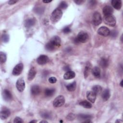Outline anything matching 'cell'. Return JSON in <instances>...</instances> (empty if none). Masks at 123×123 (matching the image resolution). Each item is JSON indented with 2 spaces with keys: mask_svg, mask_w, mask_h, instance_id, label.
Instances as JSON below:
<instances>
[{
  "mask_svg": "<svg viewBox=\"0 0 123 123\" xmlns=\"http://www.w3.org/2000/svg\"><path fill=\"white\" fill-rule=\"evenodd\" d=\"M61 45V38L57 36L52 37L50 41L45 45L46 49L49 51H52L59 48Z\"/></svg>",
  "mask_w": 123,
  "mask_h": 123,
  "instance_id": "cell-1",
  "label": "cell"
},
{
  "mask_svg": "<svg viewBox=\"0 0 123 123\" xmlns=\"http://www.w3.org/2000/svg\"><path fill=\"white\" fill-rule=\"evenodd\" d=\"M36 70L35 67H32L30 68L28 74V80L29 81H32L36 76Z\"/></svg>",
  "mask_w": 123,
  "mask_h": 123,
  "instance_id": "cell-16",
  "label": "cell"
},
{
  "mask_svg": "<svg viewBox=\"0 0 123 123\" xmlns=\"http://www.w3.org/2000/svg\"><path fill=\"white\" fill-rule=\"evenodd\" d=\"M91 69V64L90 62H87L85 67L84 72V76L85 78H86L89 75V72Z\"/></svg>",
  "mask_w": 123,
  "mask_h": 123,
  "instance_id": "cell-21",
  "label": "cell"
},
{
  "mask_svg": "<svg viewBox=\"0 0 123 123\" xmlns=\"http://www.w3.org/2000/svg\"><path fill=\"white\" fill-rule=\"evenodd\" d=\"M62 15V12L59 8H56L52 12L50 16V19L53 23L58 22Z\"/></svg>",
  "mask_w": 123,
  "mask_h": 123,
  "instance_id": "cell-2",
  "label": "cell"
},
{
  "mask_svg": "<svg viewBox=\"0 0 123 123\" xmlns=\"http://www.w3.org/2000/svg\"><path fill=\"white\" fill-rule=\"evenodd\" d=\"M109 35H110L111 37L112 38H115V37H116L118 35V32L116 30H113L110 31Z\"/></svg>",
  "mask_w": 123,
  "mask_h": 123,
  "instance_id": "cell-35",
  "label": "cell"
},
{
  "mask_svg": "<svg viewBox=\"0 0 123 123\" xmlns=\"http://www.w3.org/2000/svg\"><path fill=\"white\" fill-rule=\"evenodd\" d=\"M40 115L44 119H49L51 117L50 113L47 111H42L40 113Z\"/></svg>",
  "mask_w": 123,
  "mask_h": 123,
  "instance_id": "cell-29",
  "label": "cell"
},
{
  "mask_svg": "<svg viewBox=\"0 0 123 123\" xmlns=\"http://www.w3.org/2000/svg\"><path fill=\"white\" fill-rule=\"evenodd\" d=\"M110 31L109 29L106 26H101L98 30V33L104 37H107L109 36Z\"/></svg>",
  "mask_w": 123,
  "mask_h": 123,
  "instance_id": "cell-10",
  "label": "cell"
},
{
  "mask_svg": "<svg viewBox=\"0 0 123 123\" xmlns=\"http://www.w3.org/2000/svg\"><path fill=\"white\" fill-rule=\"evenodd\" d=\"M92 91L97 95L100 94L102 91V87L99 85H96L92 87Z\"/></svg>",
  "mask_w": 123,
  "mask_h": 123,
  "instance_id": "cell-24",
  "label": "cell"
},
{
  "mask_svg": "<svg viewBox=\"0 0 123 123\" xmlns=\"http://www.w3.org/2000/svg\"><path fill=\"white\" fill-rule=\"evenodd\" d=\"M0 61L1 63H3L5 62L7 59L6 54L2 51L0 52Z\"/></svg>",
  "mask_w": 123,
  "mask_h": 123,
  "instance_id": "cell-30",
  "label": "cell"
},
{
  "mask_svg": "<svg viewBox=\"0 0 123 123\" xmlns=\"http://www.w3.org/2000/svg\"><path fill=\"white\" fill-rule=\"evenodd\" d=\"M40 123H48V121H45V120H42V121H40Z\"/></svg>",
  "mask_w": 123,
  "mask_h": 123,
  "instance_id": "cell-46",
  "label": "cell"
},
{
  "mask_svg": "<svg viewBox=\"0 0 123 123\" xmlns=\"http://www.w3.org/2000/svg\"><path fill=\"white\" fill-rule=\"evenodd\" d=\"M11 114V111L9 109L6 107H2L0 110V117L1 119L5 120L7 119Z\"/></svg>",
  "mask_w": 123,
  "mask_h": 123,
  "instance_id": "cell-8",
  "label": "cell"
},
{
  "mask_svg": "<svg viewBox=\"0 0 123 123\" xmlns=\"http://www.w3.org/2000/svg\"><path fill=\"white\" fill-rule=\"evenodd\" d=\"M89 5H90L91 7H93L97 5V1L95 0H90L89 2Z\"/></svg>",
  "mask_w": 123,
  "mask_h": 123,
  "instance_id": "cell-39",
  "label": "cell"
},
{
  "mask_svg": "<svg viewBox=\"0 0 123 123\" xmlns=\"http://www.w3.org/2000/svg\"><path fill=\"white\" fill-rule=\"evenodd\" d=\"M74 43L75 44H79V43H80L79 41H78V40L77 39V38L76 37L74 38Z\"/></svg>",
  "mask_w": 123,
  "mask_h": 123,
  "instance_id": "cell-43",
  "label": "cell"
},
{
  "mask_svg": "<svg viewBox=\"0 0 123 123\" xmlns=\"http://www.w3.org/2000/svg\"><path fill=\"white\" fill-rule=\"evenodd\" d=\"M77 39L80 43H86L89 39V36L88 34L84 31L80 32L76 37Z\"/></svg>",
  "mask_w": 123,
  "mask_h": 123,
  "instance_id": "cell-5",
  "label": "cell"
},
{
  "mask_svg": "<svg viewBox=\"0 0 123 123\" xmlns=\"http://www.w3.org/2000/svg\"><path fill=\"white\" fill-rule=\"evenodd\" d=\"M63 69H64V71H67V72L69 71H70V70H71L70 67H69L68 65L65 66L64 67V68H63Z\"/></svg>",
  "mask_w": 123,
  "mask_h": 123,
  "instance_id": "cell-42",
  "label": "cell"
},
{
  "mask_svg": "<svg viewBox=\"0 0 123 123\" xmlns=\"http://www.w3.org/2000/svg\"><path fill=\"white\" fill-rule=\"evenodd\" d=\"M2 97L6 101H10L12 99V96L11 92L8 89H5L2 92Z\"/></svg>",
  "mask_w": 123,
  "mask_h": 123,
  "instance_id": "cell-12",
  "label": "cell"
},
{
  "mask_svg": "<svg viewBox=\"0 0 123 123\" xmlns=\"http://www.w3.org/2000/svg\"><path fill=\"white\" fill-rule=\"evenodd\" d=\"M87 99L92 103H94L96 99V95L92 91H89L86 92Z\"/></svg>",
  "mask_w": 123,
  "mask_h": 123,
  "instance_id": "cell-15",
  "label": "cell"
},
{
  "mask_svg": "<svg viewBox=\"0 0 123 123\" xmlns=\"http://www.w3.org/2000/svg\"><path fill=\"white\" fill-rule=\"evenodd\" d=\"M16 86L17 90L20 92H22L25 90V82L23 78L21 77L17 80L16 83Z\"/></svg>",
  "mask_w": 123,
  "mask_h": 123,
  "instance_id": "cell-7",
  "label": "cell"
},
{
  "mask_svg": "<svg viewBox=\"0 0 123 123\" xmlns=\"http://www.w3.org/2000/svg\"><path fill=\"white\" fill-rule=\"evenodd\" d=\"M24 68V65L23 63H20L17 64L13 69L12 74L13 75L17 76L21 74Z\"/></svg>",
  "mask_w": 123,
  "mask_h": 123,
  "instance_id": "cell-9",
  "label": "cell"
},
{
  "mask_svg": "<svg viewBox=\"0 0 123 123\" xmlns=\"http://www.w3.org/2000/svg\"><path fill=\"white\" fill-rule=\"evenodd\" d=\"M65 103L64 97L62 95H59L54 100L53 105L54 107H60L63 105Z\"/></svg>",
  "mask_w": 123,
  "mask_h": 123,
  "instance_id": "cell-4",
  "label": "cell"
},
{
  "mask_svg": "<svg viewBox=\"0 0 123 123\" xmlns=\"http://www.w3.org/2000/svg\"><path fill=\"white\" fill-rule=\"evenodd\" d=\"M31 92L33 95H37L40 92V88L37 85H34L31 88Z\"/></svg>",
  "mask_w": 123,
  "mask_h": 123,
  "instance_id": "cell-22",
  "label": "cell"
},
{
  "mask_svg": "<svg viewBox=\"0 0 123 123\" xmlns=\"http://www.w3.org/2000/svg\"><path fill=\"white\" fill-rule=\"evenodd\" d=\"M79 105L86 109H90L92 107V104L88 101L84 100L79 103Z\"/></svg>",
  "mask_w": 123,
  "mask_h": 123,
  "instance_id": "cell-27",
  "label": "cell"
},
{
  "mask_svg": "<svg viewBox=\"0 0 123 123\" xmlns=\"http://www.w3.org/2000/svg\"><path fill=\"white\" fill-rule=\"evenodd\" d=\"M49 81L50 83L54 84L57 82V79L56 77H55L54 76H52L49 78Z\"/></svg>",
  "mask_w": 123,
  "mask_h": 123,
  "instance_id": "cell-38",
  "label": "cell"
},
{
  "mask_svg": "<svg viewBox=\"0 0 123 123\" xmlns=\"http://www.w3.org/2000/svg\"><path fill=\"white\" fill-rule=\"evenodd\" d=\"M44 9L42 7H37L35 9V12L37 14H41L43 12Z\"/></svg>",
  "mask_w": 123,
  "mask_h": 123,
  "instance_id": "cell-36",
  "label": "cell"
},
{
  "mask_svg": "<svg viewBox=\"0 0 123 123\" xmlns=\"http://www.w3.org/2000/svg\"><path fill=\"white\" fill-rule=\"evenodd\" d=\"M112 6L117 10L121 9L122 7V1L121 0H112L111 1Z\"/></svg>",
  "mask_w": 123,
  "mask_h": 123,
  "instance_id": "cell-18",
  "label": "cell"
},
{
  "mask_svg": "<svg viewBox=\"0 0 123 123\" xmlns=\"http://www.w3.org/2000/svg\"><path fill=\"white\" fill-rule=\"evenodd\" d=\"M62 31L64 33V34H68L71 32V29L69 26H66L64 27L62 30Z\"/></svg>",
  "mask_w": 123,
  "mask_h": 123,
  "instance_id": "cell-34",
  "label": "cell"
},
{
  "mask_svg": "<svg viewBox=\"0 0 123 123\" xmlns=\"http://www.w3.org/2000/svg\"><path fill=\"white\" fill-rule=\"evenodd\" d=\"M75 74L74 71H69L65 73L63 75V78L65 80H69L74 78Z\"/></svg>",
  "mask_w": 123,
  "mask_h": 123,
  "instance_id": "cell-19",
  "label": "cell"
},
{
  "mask_svg": "<svg viewBox=\"0 0 123 123\" xmlns=\"http://www.w3.org/2000/svg\"><path fill=\"white\" fill-rule=\"evenodd\" d=\"M67 7H68V4H67V2L64 1H62L60 3L58 8H59L62 10L66 9L67 8Z\"/></svg>",
  "mask_w": 123,
  "mask_h": 123,
  "instance_id": "cell-31",
  "label": "cell"
},
{
  "mask_svg": "<svg viewBox=\"0 0 123 123\" xmlns=\"http://www.w3.org/2000/svg\"><path fill=\"white\" fill-rule=\"evenodd\" d=\"M75 118V115L73 113H69L66 116V119L68 121H73Z\"/></svg>",
  "mask_w": 123,
  "mask_h": 123,
  "instance_id": "cell-33",
  "label": "cell"
},
{
  "mask_svg": "<svg viewBox=\"0 0 123 123\" xmlns=\"http://www.w3.org/2000/svg\"><path fill=\"white\" fill-rule=\"evenodd\" d=\"M116 123H118V122H121V123H122L123 122V121H121V120H117L116 122H115Z\"/></svg>",
  "mask_w": 123,
  "mask_h": 123,
  "instance_id": "cell-48",
  "label": "cell"
},
{
  "mask_svg": "<svg viewBox=\"0 0 123 123\" xmlns=\"http://www.w3.org/2000/svg\"><path fill=\"white\" fill-rule=\"evenodd\" d=\"M49 61L48 56L45 55H40L37 59V62L38 64L43 65L47 63Z\"/></svg>",
  "mask_w": 123,
  "mask_h": 123,
  "instance_id": "cell-11",
  "label": "cell"
},
{
  "mask_svg": "<svg viewBox=\"0 0 123 123\" xmlns=\"http://www.w3.org/2000/svg\"><path fill=\"white\" fill-rule=\"evenodd\" d=\"M55 89L54 88H47L45 91V95L46 97H51L55 93Z\"/></svg>",
  "mask_w": 123,
  "mask_h": 123,
  "instance_id": "cell-28",
  "label": "cell"
},
{
  "mask_svg": "<svg viewBox=\"0 0 123 123\" xmlns=\"http://www.w3.org/2000/svg\"><path fill=\"white\" fill-rule=\"evenodd\" d=\"M18 1V0H10L8 1V3L10 5H13L15 3H16Z\"/></svg>",
  "mask_w": 123,
  "mask_h": 123,
  "instance_id": "cell-41",
  "label": "cell"
},
{
  "mask_svg": "<svg viewBox=\"0 0 123 123\" xmlns=\"http://www.w3.org/2000/svg\"><path fill=\"white\" fill-rule=\"evenodd\" d=\"M103 13L104 16H108L112 15L113 12V10L111 7L109 5L104 6L102 9Z\"/></svg>",
  "mask_w": 123,
  "mask_h": 123,
  "instance_id": "cell-14",
  "label": "cell"
},
{
  "mask_svg": "<svg viewBox=\"0 0 123 123\" xmlns=\"http://www.w3.org/2000/svg\"><path fill=\"white\" fill-rule=\"evenodd\" d=\"M102 20V19L100 14L98 12H95L92 17V23L93 25L96 26L98 25L101 23Z\"/></svg>",
  "mask_w": 123,
  "mask_h": 123,
  "instance_id": "cell-6",
  "label": "cell"
},
{
  "mask_svg": "<svg viewBox=\"0 0 123 123\" xmlns=\"http://www.w3.org/2000/svg\"><path fill=\"white\" fill-rule=\"evenodd\" d=\"M123 80H121V82H120V86H121V87H123Z\"/></svg>",
  "mask_w": 123,
  "mask_h": 123,
  "instance_id": "cell-45",
  "label": "cell"
},
{
  "mask_svg": "<svg viewBox=\"0 0 123 123\" xmlns=\"http://www.w3.org/2000/svg\"><path fill=\"white\" fill-rule=\"evenodd\" d=\"M23 122H24V121L22 120V119L19 117H15L13 121V123H22Z\"/></svg>",
  "mask_w": 123,
  "mask_h": 123,
  "instance_id": "cell-37",
  "label": "cell"
},
{
  "mask_svg": "<svg viewBox=\"0 0 123 123\" xmlns=\"http://www.w3.org/2000/svg\"><path fill=\"white\" fill-rule=\"evenodd\" d=\"M103 20L105 24L108 25L114 26L116 25V19L112 15L104 16Z\"/></svg>",
  "mask_w": 123,
  "mask_h": 123,
  "instance_id": "cell-3",
  "label": "cell"
},
{
  "mask_svg": "<svg viewBox=\"0 0 123 123\" xmlns=\"http://www.w3.org/2000/svg\"><path fill=\"white\" fill-rule=\"evenodd\" d=\"M37 122V120H32V121H31L29 123H36Z\"/></svg>",
  "mask_w": 123,
  "mask_h": 123,
  "instance_id": "cell-47",
  "label": "cell"
},
{
  "mask_svg": "<svg viewBox=\"0 0 123 123\" xmlns=\"http://www.w3.org/2000/svg\"><path fill=\"white\" fill-rule=\"evenodd\" d=\"M51 1H52V0H43V2L44 3H49V2H51Z\"/></svg>",
  "mask_w": 123,
  "mask_h": 123,
  "instance_id": "cell-44",
  "label": "cell"
},
{
  "mask_svg": "<svg viewBox=\"0 0 123 123\" xmlns=\"http://www.w3.org/2000/svg\"><path fill=\"white\" fill-rule=\"evenodd\" d=\"M110 96H111V94H110V92L109 89H106L102 92L101 97L104 101H107L109 99Z\"/></svg>",
  "mask_w": 123,
  "mask_h": 123,
  "instance_id": "cell-23",
  "label": "cell"
},
{
  "mask_svg": "<svg viewBox=\"0 0 123 123\" xmlns=\"http://www.w3.org/2000/svg\"><path fill=\"white\" fill-rule=\"evenodd\" d=\"M36 23L35 18H30L26 19L25 22V26L27 28H29L34 26Z\"/></svg>",
  "mask_w": 123,
  "mask_h": 123,
  "instance_id": "cell-13",
  "label": "cell"
},
{
  "mask_svg": "<svg viewBox=\"0 0 123 123\" xmlns=\"http://www.w3.org/2000/svg\"><path fill=\"white\" fill-rule=\"evenodd\" d=\"M67 89L69 91H74L75 90L76 87V83L75 81H74L73 82L70 83L66 85V86Z\"/></svg>",
  "mask_w": 123,
  "mask_h": 123,
  "instance_id": "cell-25",
  "label": "cell"
},
{
  "mask_svg": "<svg viewBox=\"0 0 123 123\" xmlns=\"http://www.w3.org/2000/svg\"><path fill=\"white\" fill-rule=\"evenodd\" d=\"M78 119L80 120H84V121L89 120L92 118V116L88 114H80L78 115ZM83 121V122H84Z\"/></svg>",
  "mask_w": 123,
  "mask_h": 123,
  "instance_id": "cell-26",
  "label": "cell"
},
{
  "mask_svg": "<svg viewBox=\"0 0 123 123\" xmlns=\"http://www.w3.org/2000/svg\"><path fill=\"white\" fill-rule=\"evenodd\" d=\"M74 2L77 5H81L85 2V0H74Z\"/></svg>",
  "mask_w": 123,
  "mask_h": 123,
  "instance_id": "cell-40",
  "label": "cell"
},
{
  "mask_svg": "<svg viewBox=\"0 0 123 123\" xmlns=\"http://www.w3.org/2000/svg\"><path fill=\"white\" fill-rule=\"evenodd\" d=\"M99 64L102 68H107L109 64V60L108 58L105 57L101 58L99 62Z\"/></svg>",
  "mask_w": 123,
  "mask_h": 123,
  "instance_id": "cell-17",
  "label": "cell"
},
{
  "mask_svg": "<svg viewBox=\"0 0 123 123\" xmlns=\"http://www.w3.org/2000/svg\"><path fill=\"white\" fill-rule=\"evenodd\" d=\"M60 122H61H61H62H62H63V121H62V120H61V121H60Z\"/></svg>",
  "mask_w": 123,
  "mask_h": 123,
  "instance_id": "cell-49",
  "label": "cell"
},
{
  "mask_svg": "<svg viewBox=\"0 0 123 123\" xmlns=\"http://www.w3.org/2000/svg\"><path fill=\"white\" fill-rule=\"evenodd\" d=\"M9 38H10L9 36L7 33H4L2 34V37H1V39H2V40L3 41V42L7 43L9 40Z\"/></svg>",
  "mask_w": 123,
  "mask_h": 123,
  "instance_id": "cell-32",
  "label": "cell"
},
{
  "mask_svg": "<svg viewBox=\"0 0 123 123\" xmlns=\"http://www.w3.org/2000/svg\"><path fill=\"white\" fill-rule=\"evenodd\" d=\"M92 73L94 76L96 78H99L101 76V71L99 67L97 66L94 67L92 70Z\"/></svg>",
  "mask_w": 123,
  "mask_h": 123,
  "instance_id": "cell-20",
  "label": "cell"
}]
</instances>
